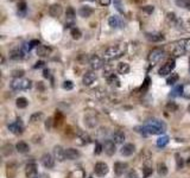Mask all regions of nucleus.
<instances>
[{
    "label": "nucleus",
    "instance_id": "f3484780",
    "mask_svg": "<svg viewBox=\"0 0 190 178\" xmlns=\"http://www.w3.org/2000/svg\"><path fill=\"white\" fill-rule=\"evenodd\" d=\"M96 80V75L94 74V72H91V71H88V72H86L84 74V76H83V84L84 86H91V83L94 82V81Z\"/></svg>",
    "mask_w": 190,
    "mask_h": 178
},
{
    "label": "nucleus",
    "instance_id": "79ce46f5",
    "mask_svg": "<svg viewBox=\"0 0 190 178\" xmlns=\"http://www.w3.org/2000/svg\"><path fill=\"white\" fill-rule=\"evenodd\" d=\"M184 98L190 99V83L189 84H185L183 86V94H182Z\"/></svg>",
    "mask_w": 190,
    "mask_h": 178
},
{
    "label": "nucleus",
    "instance_id": "72a5a7b5",
    "mask_svg": "<svg viewBox=\"0 0 190 178\" xmlns=\"http://www.w3.org/2000/svg\"><path fill=\"white\" fill-rule=\"evenodd\" d=\"M65 16H67V23H68V24H69V23H72L74 17H75V11H74V9H72V7H68Z\"/></svg>",
    "mask_w": 190,
    "mask_h": 178
},
{
    "label": "nucleus",
    "instance_id": "3c124183",
    "mask_svg": "<svg viewBox=\"0 0 190 178\" xmlns=\"http://www.w3.org/2000/svg\"><path fill=\"white\" fill-rule=\"evenodd\" d=\"M41 45V42L38 41V39H33V41H31L30 43H29V46H30V49H32V48H35V46H39Z\"/></svg>",
    "mask_w": 190,
    "mask_h": 178
},
{
    "label": "nucleus",
    "instance_id": "a19ab883",
    "mask_svg": "<svg viewBox=\"0 0 190 178\" xmlns=\"http://www.w3.org/2000/svg\"><path fill=\"white\" fill-rule=\"evenodd\" d=\"M55 125L56 126H60V125L62 124V121H63V115L61 114V112H56V116H55Z\"/></svg>",
    "mask_w": 190,
    "mask_h": 178
},
{
    "label": "nucleus",
    "instance_id": "2eb2a0df",
    "mask_svg": "<svg viewBox=\"0 0 190 178\" xmlns=\"http://www.w3.org/2000/svg\"><path fill=\"white\" fill-rule=\"evenodd\" d=\"M134 151H136V147H134L133 144H126L121 149V154L125 156V157H130V156H132L134 153Z\"/></svg>",
    "mask_w": 190,
    "mask_h": 178
},
{
    "label": "nucleus",
    "instance_id": "e433bc0d",
    "mask_svg": "<svg viewBox=\"0 0 190 178\" xmlns=\"http://www.w3.org/2000/svg\"><path fill=\"white\" fill-rule=\"evenodd\" d=\"M178 79H180V76H178V74H171L168 79H166V83L168 84H170V86H172V84H175L177 81H178Z\"/></svg>",
    "mask_w": 190,
    "mask_h": 178
},
{
    "label": "nucleus",
    "instance_id": "ddd939ff",
    "mask_svg": "<svg viewBox=\"0 0 190 178\" xmlns=\"http://www.w3.org/2000/svg\"><path fill=\"white\" fill-rule=\"evenodd\" d=\"M80 156H81V153L79 152V150H76V149H67L65 150V157H67V159L69 160L79 159Z\"/></svg>",
    "mask_w": 190,
    "mask_h": 178
},
{
    "label": "nucleus",
    "instance_id": "f257e3e1",
    "mask_svg": "<svg viewBox=\"0 0 190 178\" xmlns=\"http://www.w3.org/2000/svg\"><path fill=\"white\" fill-rule=\"evenodd\" d=\"M144 130L146 131V133L159 135V134H163L166 131V125L164 124L163 121H159V120H150L145 124Z\"/></svg>",
    "mask_w": 190,
    "mask_h": 178
},
{
    "label": "nucleus",
    "instance_id": "6e6552de",
    "mask_svg": "<svg viewBox=\"0 0 190 178\" xmlns=\"http://www.w3.org/2000/svg\"><path fill=\"white\" fill-rule=\"evenodd\" d=\"M9 130L13 134L19 135V134L23 133V131H24V126H23V124H21V121H20V120H17L16 122L9 125Z\"/></svg>",
    "mask_w": 190,
    "mask_h": 178
},
{
    "label": "nucleus",
    "instance_id": "49530a36",
    "mask_svg": "<svg viewBox=\"0 0 190 178\" xmlns=\"http://www.w3.org/2000/svg\"><path fill=\"white\" fill-rule=\"evenodd\" d=\"M63 88L67 90H72L74 88V84H72V81H64L63 82Z\"/></svg>",
    "mask_w": 190,
    "mask_h": 178
},
{
    "label": "nucleus",
    "instance_id": "bf43d9fd",
    "mask_svg": "<svg viewBox=\"0 0 190 178\" xmlns=\"http://www.w3.org/2000/svg\"><path fill=\"white\" fill-rule=\"evenodd\" d=\"M43 65H44V62H43V61H41V62H37V63H36L35 68H36V69H38V68H42Z\"/></svg>",
    "mask_w": 190,
    "mask_h": 178
},
{
    "label": "nucleus",
    "instance_id": "412c9836",
    "mask_svg": "<svg viewBox=\"0 0 190 178\" xmlns=\"http://www.w3.org/2000/svg\"><path fill=\"white\" fill-rule=\"evenodd\" d=\"M76 138H77L79 140H82V145H83V144H88V142L91 141V138L88 137V134H86L84 132L80 131V130L76 131Z\"/></svg>",
    "mask_w": 190,
    "mask_h": 178
},
{
    "label": "nucleus",
    "instance_id": "4be33fe9",
    "mask_svg": "<svg viewBox=\"0 0 190 178\" xmlns=\"http://www.w3.org/2000/svg\"><path fill=\"white\" fill-rule=\"evenodd\" d=\"M124 140H125V134H124V132L117 131V132L113 133V141L115 142V144H122Z\"/></svg>",
    "mask_w": 190,
    "mask_h": 178
},
{
    "label": "nucleus",
    "instance_id": "423d86ee",
    "mask_svg": "<svg viewBox=\"0 0 190 178\" xmlns=\"http://www.w3.org/2000/svg\"><path fill=\"white\" fill-rule=\"evenodd\" d=\"M89 64H91V69H94V70H99V69H101L105 65L103 60L100 58L98 55H93L89 58Z\"/></svg>",
    "mask_w": 190,
    "mask_h": 178
},
{
    "label": "nucleus",
    "instance_id": "c03bdc74",
    "mask_svg": "<svg viewBox=\"0 0 190 178\" xmlns=\"http://www.w3.org/2000/svg\"><path fill=\"white\" fill-rule=\"evenodd\" d=\"M176 163H177V169H182L183 165H184V161H183L182 157L178 153H176Z\"/></svg>",
    "mask_w": 190,
    "mask_h": 178
},
{
    "label": "nucleus",
    "instance_id": "6e6d98bb",
    "mask_svg": "<svg viewBox=\"0 0 190 178\" xmlns=\"http://www.w3.org/2000/svg\"><path fill=\"white\" fill-rule=\"evenodd\" d=\"M168 20H169V21H170V20H171V21H175V20H176L175 13H171V12H169V13H168Z\"/></svg>",
    "mask_w": 190,
    "mask_h": 178
},
{
    "label": "nucleus",
    "instance_id": "f704fd0d",
    "mask_svg": "<svg viewBox=\"0 0 190 178\" xmlns=\"http://www.w3.org/2000/svg\"><path fill=\"white\" fill-rule=\"evenodd\" d=\"M16 105L18 108H26L27 105H29V101H27L25 98H18L17 99V101H16Z\"/></svg>",
    "mask_w": 190,
    "mask_h": 178
},
{
    "label": "nucleus",
    "instance_id": "6ab92c4d",
    "mask_svg": "<svg viewBox=\"0 0 190 178\" xmlns=\"http://www.w3.org/2000/svg\"><path fill=\"white\" fill-rule=\"evenodd\" d=\"M50 53H51V48H49V46L39 45V46L37 48V55H38L39 57H46V56H49Z\"/></svg>",
    "mask_w": 190,
    "mask_h": 178
},
{
    "label": "nucleus",
    "instance_id": "4c0bfd02",
    "mask_svg": "<svg viewBox=\"0 0 190 178\" xmlns=\"http://www.w3.org/2000/svg\"><path fill=\"white\" fill-rule=\"evenodd\" d=\"M10 57L12 60H14V61H18V60H20L23 57V52L20 50H13V51H11V53H10Z\"/></svg>",
    "mask_w": 190,
    "mask_h": 178
},
{
    "label": "nucleus",
    "instance_id": "9b49d317",
    "mask_svg": "<svg viewBox=\"0 0 190 178\" xmlns=\"http://www.w3.org/2000/svg\"><path fill=\"white\" fill-rule=\"evenodd\" d=\"M25 175L27 178H35L37 176V165L35 163H29L25 168Z\"/></svg>",
    "mask_w": 190,
    "mask_h": 178
},
{
    "label": "nucleus",
    "instance_id": "b1692460",
    "mask_svg": "<svg viewBox=\"0 0 190 178\" xmlns=\"http://www.w3.org/2000/svg\"><path fill=\"white\" fill-rule=\"evenodd\" d=\"M1 153H2L4 157H9V156H11V154L13 153V146H12L11 144H5V145L2 146V149H1Z\"/></svg>",
    "mask_w": 190,
    "mask_h": 178
},
{
    "label": "nucleus",
    "instance_id": "4d7b16f0",
    "mask_svg": "<svg viewBox=\"0 0 190 178\" xmlns=\"http://www.w3.org/2000/svg\"><path fill=\"white\" fill-rule=\"evenodd\" d=\"M111 1L112 0H99L100 5H102V6H108L109 4H111Z\"/></svg>",
    "mask_w": 190,
    "mask_h": 178
},
{
    "label": "nucleus",
    "instance_id": "473e14b6",
    "mask_svg": "<svg viewBox=\"0 0 190 178\" xmlns=\"http://www.w3.org/2000/svg\"><path fill=\"white\" fill-rule=\"evenodd\" d=\"M168 142H169V137L162 135V137H159L158 140H157V146H158V147H164V146L168 145Z\"/></svg>",
    "mask_w": 190,
    "mask_h": 178
},
{
    "label": "nucleus",
    "instance_id": "09e8293b",
    "mask_svg": "<svg viewBox=\"0 0 190 178\" xmlns=\"http://www.w3.org/2000/svg\"><path fill=\"white\" fill-rule=\"evenodd\" d=\"M12 75H13L16 79H20V77H23V75H24V70H13Z\"/></svg>",
    "mask_w": 190,
    "mask_h": 178
},
{
    "label": "nucleus",
    "instance_id": "4468645a",
    "mask_svg": "<svg viewBox=\"0 0 190 178\" xmlns=\"http://www.w3.org/2000/svg\"><path fill=\"white\" fill-rule=\"evenodd\" d=\"M49 14L51 16V17H60L61 14H62V6L60 5V4H54V5H51L50 6V9H49Z\"/></svg>",
    "mask_w": 190,
    "mask_h": 178
},
{
    "label": "nucleus",
    "instance_id": "7c9ffc66",
    "mask_svg": "<svg viewBox=\"0 0 190 178\" xmlns=\"http://www.w3.org/2000/svg\"><path fill=\"white\" fill-rule=\"evenodd\" d=\"M175 2H176V5L178 7L190 11V0H175Z\"/></svg>",
    "mask_w": 190,
    "mask_h": 178
},
{
    "label": "nucleus",
    "instance_id": "ea45409f",
    "mask_svg": "<svg viewBox=\"0 0 190 178\" xmlns=\"http://www.w3.org/2000/svg\"><path fill=\"white\" fill-rule=\"evenodd\" d=\"M182 94H183V86H178V87H176L172 90L171 96H180Z\"/></svg>",
    "mask_w": 190,
    "mask_h": 178
},
{
    "label": "nucleus",
    "instance_id": "680f3d73",
    "mask_svg": "<svg viewBox=\"0 0 190 178\" xmlns=\"http://www.w3.org/2000/svg\"><path fill=\"white\" fill-rule=\"evenodd\" d=\"M35 178H39V177H37V176H36V177H35Z\"/></svg>",
    "mask_w": 190,
    "mask_h": 178
},
{
    "label": "nucleus",
    "instance_id": "1a4fd4ad",
    "mask_svg": "<svg viewBox=\"0 0 190 178\" xmlns=\"http://www.w3.org/2000/svg\"><path fill=\"white\" fill-rule=\"evenodd\" d=\"M54 157L57 161H64V160L67 159V157H65V150H63V147L60 146V145L55 146L54 147Z\"/></svg>",
    "mask_w": 190,
    "mask_h": 178
},
{
    "label": "nucleus",
    "instance_id": "2f4dec72",
    "mask_svg": "<svg viewBox=\"0 0 190 178\" xmlns=\"http://www.w3.org/2000/svg\"><path fill=\"white\" fill-rule=\"evenodd\" d=\"M117 70H118L119 74H122V75H124V74H127V72L130 71V65H128L127 63H119Z\"/></svg>",
    "mask_w": 190,
    "mask_h": 178
},
{
    "label": "nucleus",
    "instance_id": "13d9d810",
    "mask_svg": "<svg viewBox=\"0 0 190 178\" xmlns=\"http://www.w3.org/2000/svg\"><path fill=\"white\" fill-rule=\"evenodd\" d=\"M43 76H44L45 79H49V77H50V71L48 70V69H44V71H43Z\"/></svg>",
    "mask_w": 190,
    "mask_h": 178
},
{
    "label": "nucleus",
    "instance_id": "052dcab7",
    "mask_svg": "<svg viewBox=\"0 0 190 178\" xmlns=\"http://www.w3.org/2000/svg\"><path fill=\"white\" fill-rule=\"evenodd\" d=\"M188 112H189V113H190V105H189V106H188Z\"/></svg>",
    "mask_w": 190,
    "mask_h": 178
},
{
    "label": "nucleus",
    "instance_id": "603ef678",
    "mask_svg": "<svg viewBox=\"0 0 190 178\" xmlns=\"http://www.w3.org/2000/svg\"><path fill=\"white\" fill-rule=\"evenodd\" d=\"M149 86H150V79H149V77H146V79H145L144 84H143V87H142V90H143V91H145V90H147V88H149Z\"/></svg>",
    "mask_w": 190,
    "mask_h": 178
},
{
    "label": "nucleus",
    "instance_id": "dca6fc26",
    "mask_svg": "<svg viewBox=\"0 0 190 178\" xmlns=\"http://www.w3.org/2000/svg\"><path fill=\"white\" fill-rule=\"evenodd\" d=\"M84 122L87 124L88 127H94L95 125L98 124V116L93 113H88L87 115L84 116Z\"/></svg>",
    "mask_w": 190,
    "mask_h": 178
},
{
    "label": "nucleus",
    "instance_id": "39448f33",
    "mask_svg": "<svg viewBox=\"0 0 190 178\" xmlns=\"http://www.w3.org/2000/svg\"><path fill=\"white\" fill-rule=\"evenodd\" d=\"M175 65H176L175 58H170V60H169V61H168V62L165 63L163 67L159 69V75H161V76H165V75L171 74V71L173 70Z\"/></svg>",
    "mask_w": 190,
    "mask_h": 178
},
{
    "label": "nucleus",
    "instance_id": "5701e85b",
    "mask_svg": "<svg viewBox=\"0 0 190 178\" xmlns=\"http://www.w3.org/2000/svg\"><path fill=\"white\" fill-rule=\"evenodd\" d=\"M16 149H17V151L19 153H27V152L30 151V146L25 141H19L16 145Z\"/></svg>",
    "mask_w": 190,
    "mask_h": 178
},
{
    "label": "nucleus",
    "instance_id": "f8f14e48",
    "mask_svg": "<svg viewBox=\"0 0 190 178\" xmlns=\"http://www.w3.org/2000/svg\"><path fill=\"white\" fill-rule=\"evenodd\" d=\"M103 150L105 152L108 154V156H113L115 151H117V149H115V142L112 141V140H106L105 144H103Z\"/></svg>",
    "mask_w": 190,
    "mask_h": 178
},
{
    "label": "nucleus",
    "instance_id": "a211bd4d",
    "mask_svg": "<svg viewBox=\"0 0 190 178\" xmlns=\"http://www.w3.org/2000/svg\"><path fill=\"white\" fill-rule=\"evenodd\" d=\"M108 24L109 26L114 27V29H118V27L122 26V20L120 19L119 16H112L108 19Z\"/></svg>",
    "mask_w": 190,
    "mask_h": 178
},
{
    "label": "nucleus",
    "instance_id": "864d4df0",
    "mask_svg": "<svg viewBox=\"0 0 190 178\" xmlns=\"http://www.w3.org/2000/svg\"><path fill=\"white\" fill-rule=\"evenodd\" d=\"M143 11H145V12L149 13V14H151L154 11V7L153 6H145V7H143Z\"/></svg>",
    "mask_w": 190,
    "mask_h": 178
},
{
    "label": "nucleus",
    "instance_id": "0e129e2a",
    "mask_svg": "<svg viewBox=\"0 0 190 178\" xmlns=\"http://www.w3.org/2000/svg\"><path fill=\"white\" fill-rule=\"evenodd\" d=\"M189 63H190V61H189Z\"/></svg>",
    "mask_w": 190,
    "mask_h": 178
},
{
    "label": "nucleus",
    "instance_id": "f03ea898",
    "mask_svg": "<svg viewBox=\"0 0 190 178\" xmlns=\"http://www.w3.org/2000/svg\"><path fill=\"white\" fill-rule=\"evenodd\" d=\"M122 53H124V51L119 45H113V46H109L105 50L103 58L106 61H112V60H115V58H119L120 56H122Z\"/></svg>",
    "mask_w": 190,
    "mask_h": 178
},
{
    "label": "nucleus",
    "instance_id": "37998d69",
    "mask_svg": "<svg viewBox=\"0 0 190 178\" xmlns=\"http://www.w3.org/2000/svg\"><path fill=\"white\" fill-rule=\"evenodd\" d=\"M114 7L118 10L120 13H124V6L121 4V0H114Z\"/></svg>",
    "mask_w": 190,
    "mask_h": 178
},
{
    "label": "nucleus",
    "instance_id": "e2e57ef3",
    "mask_svg": "<svg viewBox=\"0 0 190 178\" xmlns=\"http://www.w3.org/2000/svg\"><path fill=\"white\" fill-rule=\"evenodd\" d=\"M89 178H93V177H89Z\"/></svg>",
    "mask_w": 190,
    "mask_h": 178
},
{
    "label": "nucleus",
    "instance_id": "8fccbe9b",
    "mask_svg": "<svg viewBox=\"0 0 190 178\" xmlns=\"http://www.w3.org/2000/svg\"><path fill=\"white\" fill-rule=\"evenodd\" d=\"M126 178H138V173H137L136 170L128 171V173L126 175Z\"/></svg>",
    "mask_w": 190,
    "mask_h": 178
},
{
    "label": "nucleus",
    "instance_id": "aec40b11",
    "mask_svg": "<svg viewBox=\"0 0 190 178\" xmlns=\"http://www.w3.org/2000/svg\"><path fill=\"white\" fill-rule=\"evenodd\" d=\"M126 169H127L126 163H115V164H114V172H115L118 176L124 175V172L126 171Z\"/></svg>",
    "mask_w": 190,
    "mask_h": 178
},
{
    "label": "nucleus",
    "instance_id": "393cba45",
    "mask_svg": "<svg viewBox=\"0 0 190 178\" xmlns=\"http://www.w3.org/2000/svg\"><path fill=\"white\" fill-rule=\"evenodd\" d=\"M146 38H147L150 42H154V43H157V42H163L164 39H165L163 35H152V33H146Z\"/></svg>",
    "mask_w": 190,
    "mask_h": 178
},
{
    "label": "nucleus",
    "instance_id": "69168bd1",
    "mask_svg": "<svg viewBox=\"0 0 190 178\" xmlns=\"http://www.w3.org/2000/svg\"></svg>",
    "mask_w": 190,
    "mask_h": 178
},
{
    "label": "nucleus",
    "instance_id": "c85d7f7f",
    "mask_svg": "<svg viewBox=\"0 0 190 178\" xmlns=\"http://www.w3.org/2000/svg\"><path fill=\"white\" fill-rule=\"evenodd\" d=\"M157 171H158V175L159 176H166L168 175V166L164 164V163H158V165H157Z\"/></svg>",
    "mask_w": 190,
    "mask_h": 178
},
{
    "label": "nucleus",
    "instance_id": "cd10ccee",
    "mask_svg": "<svg viewBox=\"0 0 190 178\" xmlns=\"http://www.w3.org/2000/svg\"><path fill=\"white\" fill-rule=\"evenodd\" d=\"M26 1L25 0H21L18 2V14L20 17H24L25 13H26Z\"/></svg>",
    "mask_w": 190,
    "mask_h": 178
},
{
    "label": "nucleus",
    "instance_id": "de8ad7c7",
    "mask_svg": "<svg viewBox=\"0 0 190 178\" xmlns=\"http://www.w3.org/2000/svg\"><path fill=\"white\" fill-rule=\"evenodd\" d=\"M52 122H54V119H52V118H49L45 121V128L48 131H50V130L52 128Z\"/></svg>",
    "mask_w": 190,
    "mask_h": 178
},
{
    "label": "nucleus",
    "instance_id": "c756f323",
    "mask_svg": "<svg viewBox=\"0 0 190 178\" xmlns=\"http://www.w3.org/2000/svg\"><path fill=\"white\" fill-rule=\"evenodd\" d=\"M79 13H80V16H81V17L87 18V17H89L91 13H93V10H91L89 6H83V7L80 9Z\"/></svg>",
    "mask_w": 190,
    "mask_h": 178
},
{
    "label": "nucleus",
    "instance_id": "7ed1b4c3",
    "mask_svg": "<svg viewBox=\"0 0 190 178\" xmlns=\"http://www.w3.org/2000/svg\"><path fill=\"white\" fill-rule=\"evenodd\" d=\"M11 87L16 90H27L31 88V81L27 79H16L11 82Z\"/></svg>",
    "mask_w": 190,
    "mask_h": 178
},
{
    "label": "nucleus",
    "instance_id": "c9c22d12",
    "mask_svg": "<svg viewBox=\"0 0 190 178\" xmlns=\"http://www.w3.org/2000/svg\"><path fill=\"white\" fill-rule=\"evenodd\" d=\"M70 35H72V39H80L82 33H81V31H80V29H77V27H72Z\"/></svg>",
    "mask_w": 190,
    "mask_h": 178
},
{
    "label": "nucleus",
    "instance_id": "a878e982",
    "mask_svg": "<svg viewBox=\"0 0 190 178\" xmlns=\"http://www.w3.org/2000/svg\"><path fill=\"white\" fill-rule=\"evenodd\" d=\"M106 79H107V82H108L109 84H112V86H115V87H120V80L118 79V76H117V75L112 74V75L107 76Z\"/></svg>",
    "mask_w": 190,
    "mask_h": 178
},
{
    "label": "nucleus",
    "instance_id": "a18cd8bd",
    "mask_svg": "<svg viewBox=\"0 0 190 178\" xmlns=\"http://www.w3.org/2000/svg\"><path fill=\"white\" fill-rule=\"evenodd\" d=\"M143 171H144V176H145V177H147V176H150V175L152 173V168H151L150 165L145 164V165H144V169H143Z\"/></svg>",
    "mask_w": 190,
    "mask_h": 178
},
{
    "label": "nucleus",
    "instance_id": "9d476101",
    "mask_svg": "<svg viewBox=\"0 0 190 178\" xmlns=\"http://www.w3.org/2000/svg\"><path fill=\"white\" fill-rule=\"evenodd\" d=\"M42 164H43V166L46 168V169H51V168H54V165H55L54 157H52L51 154H49V153L43 154V157H42Z\"/></svg>",
    "mask_w": 190,
    "mask_h": 178
},
{
    "label": "nucleus",
    "instance_id": "0eeeda50",
    "mask_svg": "<svg viewBox=\"0 0 190 178\" xmlns=\"http://www.w3.org/2000/svg\"><path fill=\"white\" fill-rule=\"evenodd\" d=\"M95 173L100 176V177H103V176H106L107 173H108V165L106 164V163H96L95 164Z\"/></svg>",
    "mask_w": 190,
    "mask_h": 178
},
{
    "label": "nucleus",
    "instance_id": "58836bf2",
    "mask_svg": "<svg viewBox=\"0 0 190 178\" xmlns=\"http://www.w3.org/2000/svg\"><path fill=\"white\" fill-rule=\"evenodd\" d=\"M177 108H178V107H177V105H176V103H175V102H168V103H166V106H165V110H166V112H169V113H173V112H176V110H177Z\"/></svg>",
    "mask_w": 190,
    "mask_h": 178
},
{
    "label": "nucleus",
    "instance_id": "20e7f679",
    "mask_svg": "<svg viewBox=\"0 0 190 178\" xmlns=\"http://www.w3.org/2000/svg\"><path fill=\"white\" fill-rule=\"evenodd\" d=\"M163 56H164L163 50H162V49L156 48V49H153V50L150 52V55H149V62H150L151 65H156L157 63L163 58Z\"/></svg>",
    "mask_w": 190,
    "mask_h": 178
},
{
    "label": "nucleus",
    "instance_id": "bb28decb",
    "mask_svg": "<svg viewBox=\"0 0 190 178\" xmlns=\"http://www.w3.org/2000/svg\"><path fill=\"white\" fill-rule=\"evenodd\" d=\"M43 118H44V114H43L42 112H37V113L31 115L30 121H31L32 124H38V122H41V121L43 120Z\"/></svg>",
    "mask_w": 190,
    "mask_h": 178
},
{
    "label": "nucleus",
    "instance_id": "5fc2aeb1",
    "mask_svg": "<svg viewBox=\"0 0 190 178\" xmlns=\"http://www.w3.org/2000/svg\"><path fill=\"white\" fill-rule=\"evenodd\" d=\"M102 150H103V146H102V145H101V144H98V145H96V147H95V154H100V153H101V152H102Z\"/></svg>",
    "mask_w": 190,
    "mask_h": 178
}]
</instances>
